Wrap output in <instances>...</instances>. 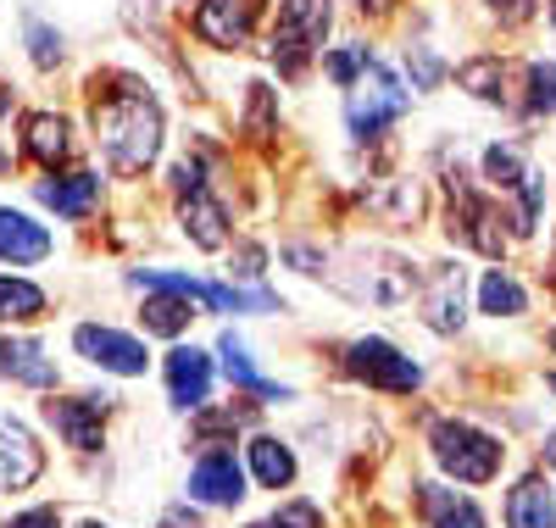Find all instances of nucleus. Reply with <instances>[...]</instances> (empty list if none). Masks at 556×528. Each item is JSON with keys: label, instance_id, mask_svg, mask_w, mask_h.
I'll use <instances>...</instances> for the list:
<instances>
[{"label": "nucleus", "instance_id": "nucleus-41", "mask_svg": "<svg viewBox=\"0 0 556 528\" xmlns=\"http://www.w3.org/2000/svg\"><path fill=\"white\" fill-rule=\"evenodd\" d=\"M78 528H106V523H78Z\"/></svg>", "mask_w": 556, "mask_h": 528}, {"label": "nucleus", "instance_id": "nucleus-42", "mask_svg": "<svg viewBox=\"0 0 556 528\" xmlns=\"http://www.w3.org/2000/svg\"><path fill=\"white\" fill-rule=\"evenodd\" d=\"M551 462H556V435H551Z\"/></svg>", "mask_w": 556, "mask_h": 528}, {"label": "nucleus", "instance_id": "nucleus-8", "mask_svg": "<svg viewBox=\"0 0 556 528\" xmlns=\"http://www.w3.org/2000/svg\"><path fill=\"white\" fill-rule=\"evenodd\" d=\"M73 345H78L84 362H96V367H106V373H123V378H139V373L151 367L146 345H139L134 334H117V328H101V323L73 328Z\"/></svg>", "mask_w": 556, "mask_h": 528}, {"label": "nucleus", "instance_id": "nucleus-19", "mask_svg": "<svg viewBox=\"0 0 556 528\" xmlns=\"http://www.w3.org/2000/svg\"><path fill=\"white\" fill-rule=\"evenodd\" d=\"M0 373L28 384V390H51L56 384V362L45 356L34 340H0Z\"/></svg>", "mask_w": 556, "mask_h": 528}, {"label": "nucleus", "instance_id": "nucleus-34", "mask_svg": "<svg viewBox=\"0 0 556 528\" xmlns=\"http://www.w3.org/2000/svg\"><path fill=\"white\" fill-rule=\"evenodd\" d=\"M7 528H56V512H51V506H34V512H23V517H12Z\"/></svg>", "mask_w": 556, "mask_h": 528}, {"label": "nucleus", "instance_id": "nucleus-31", "mask_svg": "<svg viewBox=\"0 0 556 528\" xmlns=\"http://www.w3.org/2000/svg\"><path fill=\"white\" fill-rule=\"evenodd\" d=\"M362 62H367V45H351V51H334V56H329V78H334L340 89H351V84H356V73H362Z\"/></svg>", "mask_w": 556, "mask_h": 528}, {"label": "nucleus", "instance_id": "nucleus-33", "mask_svg": "<svg viewBox=\"0 0 556 528\" xmlns=\"http://www.w3.org/2000/svg\"><path fill=\"white\" fill-rule=\"evenodd\" d=\"M412 73H417V84H440V62L429 56V45H412Z\"/></svg>", "mask_w": 556, "mask_h": 528}, {"label": "nucleus", "instance_id": "nucleus-20", "mask_svg": "<svg viewBox=\"0 0 556 528\" xmlns=\"http://www.w3.org/2000/svg\"><path fill=\"white\" fill-rule=\"evenodd\" d=\"M506 528H556V495L545 478H523L506 495Z\"/></svg>", "mask_w": 556, "mask_h": 528}, {"label": "nucleus", "instance_id": "nucleus-32", "mask_svg": "<svg viewBox=\"0 0 556 528\" xmlns=\"http://www.w3.org/2000/svg\"><path fill=\"white\" fill-rule=\"evenodd\" d=\"M173 189H178V196H190V189H206V162H201V156H184V162L173 167Z\"/></svg>", "mask_w": 556, "mask_h": 528}, {"label": "nucleus", "instance_id": "nucleus-15", "mask_svg": "<svg viewBox=\"0 0 556 528\" xmlns=\"http://www.w3.org/2000/svg\"><path fill=\"white\" fill-rule=\"evenodd\" d=\"M51 256V234H45V223H34L28 212H12L0 206V262L12 267H34Z\"/></svg>", "mask_w": 556, "mask_h": 528}, {"label": "nucleus", "instance_id": "nucleus-39", "mask_svg": "<svg viewBox=\"0 0 556 528\" xmlns=\"http://www.w3.org/2000/svg\"><path fill=\"white\" fill-rule=\"evenodd\" d=\"M7 167H12V156H7V151H0V173H7Z\"/></svg>", "mask_w": 556, "mask_h": 528}, {"label": "nucleus", "instance_id": "nucleus-40", "mask_svg": "<svg viewBox=\"0 0 556 528\" xmlns=\"http://www.w3.org/2000/svg\"><path fill=\"white\" fill-rule=\"evenodd\" d=\"M551 28H556V0H551Z\"/></svg>", "mask_w": 556, "mask_h": 528}, {"label": "nucleus", "instance_id": "nucleus-38", "mask_svg": "<svg viewBox=\"0 0 556 528\" xmlns=\"http://www.w3.org/2000/svg\"><path fill=\"white\" fill-rule=\"evenodd\" d=\"M251 528H290L285 517H267V523H251Z\"/></svg>", "mask_w": 556, "mask_h": 528}, {"label": "nucleus", "instance_id": "nucleus-17", "mask_svg": "<svg viewBox=\"0 0 556 528\" xmlns=\"http://www.w3.org/2000/svg\"><path fill=\"white\" fill-rule=\"evenodd\" d=\"M178 223H184V239L201 251H223L228 246V212L206 196V189H190V196L178 201Z\"/></svg>", "mask_w": 556, "mask_h": 528}, {"label": "nucleus", "instance_id": "nucleus-1", "mask_svg": "<svg viewBox=\"0 0 556 528\" xmlns=\"http://www.w3.org/2000/svg\"><path fill=\"white\" fill-rule=\"evenodd\" d=\"M89 123L117 173H146L162 156V106L128 73H106L89 84Z\"/></svg>", "mask_w": 556, "mask_h": 528}, {"label": "nucleus", "instance_id": "nucleus-23", "mask_svg": "<svg viewBox=\"0 0 556 528\" xmlns=\"http://www.w3.org/2000/svg\"><path fill=\"white\" fill-rule=\"evenodd\" d=\"M251 467H256V478L267 490H290L295 485V456H290V445H278L273 435L251 440Z\"/></svg>", "mask_w": 556, "mask_h": 528}, {"label": "nucleus", "instance_id": "nucleus-30", "mask_svg": "<svg viewBox=\"0 0 556 528\" xmlns=\"http://www.w3.org/2000/svg\"><path fill=\"white\" fill-rule=\"evenodd\" d=\"M23 34H28V56H34V67H56V62H62V34H56L51 23L28 17Z\"/></svg>", "mask_w": 556, "mask_h": 528}, {"label": "nucleus", "instance_id": "nucleus-43", "mask_svg": "<svg viewBox=\"0 0 556 528\" xmlns=\"http://www.w3.org/2000/svg\"><path fill=\"white\" fill-rule=\"evenodd\" d=\"M545 384H551V390H556V373H551V378H545Z\"/></svg>", "mask_w": 556, "mask_h": 528}, {"label": "nucleus", "instance_id": "nucleus-36", "mask_svg": "<svg viewBox=\"0 0 556 528\" xmlns=\"http://www.w3.org/2000/svg\"><path fill=\"white\" fill-rule=\"evenodd\" d=\"M262 262H267V256H262V246H245V251H240V267H235V273H240V278H256V273H262Z\"/></svg>", "mask_w": 556, "mask_h": 528}, {"label": "nucleus", "instance_id": "nucleus-44", "mask_svg": "<svg viewBox=\"0 0 556 528\" xmlns=\"http://www.w3.org/2000/svg\"><path fill=\"white\" fill-rule=\"evenodd\" d=\"M551 351H556V328H551Z\"/></svg>", "mask_w": 556, "mask_h": 528}, {"label": "nucleus", "instance_id": "nucleus-16", "mask_svg": "<svg viewBox=\"0 0 556 528\" xmlns=\"http://www.w3.org/2000/svg\"><path fill=\"white\" fill-rule=\"evenodd\" d=\"M39 201L51 206L67 223H84L89 212L101 206V173H67V178H45L39 184Z\"/></svg>", "mask_w": 556, "mask_h": 528}, {"label": "nucleus", "instance_id": "nucleus-7", "mask_svg": "<svg viewBox=\"0 0 556 528\" xmlns=\"http://www.w3.org/2000/svg\"><path fill=\"white\" fill-rule=\"evenodd\" d=\"M451 184V234H462L473 251H484V256H501L506 251V234H501V212L484 201V196H473L468 189V173H451L445 178Z\"/></svg>", "mask_w": 556, "mask_h": 528}, {"label": "nucleus", "instance_id": "nucleus-5", "mask_svg": "<svg viewBox=\"0 0 556 528\" xmlns=\"http://www.w3.org/2000/svg\"><path fill=\"white\" fill-rule=\"evenodd\" d=\"M356 273L351 278H340V290L345 296H356V301H367V306H401V301H412V290H417V267L406 262V256H390V251H356Z\"/></svg>", "mask_w": 556, "mask_h": 528}, {"label": "nucleus", "instance_id": "nucleus-28", "mask_svg": "<svg viewBox=\"0 0 556 528\" xmlns=\"http://www.w3.org/2000/svg\"><path fill=\"white\" fill-rule=\"evenodd\" d=\"M462 89H473L479 101H506V67L501 56H473V62H462Z\"/></svg>", "mask_w": 556, "mask_h": 528}, {"label": "nucleus", "instance_id": "nucleus-21", "mask_svg": "<svg viewBox=\"0 0 556 528\" xmlns=\"http://www.w3.org/2000/svg\"><path fill=\"white\" fill-rule=\"evenodd\" d=\"M217 356H223V373H228V384H240V390H251V395H262V401H290V390H285V384H267V378L256 373L251 351L235 340V334H223V340H217Z\"/></svg>", "mask_w": 556, "mask_h": 528}, {"label": "nucleus", "instance_id": "nucleus-11", "mask_svg": "<svg viewBox=\"0 0 556 528\" xmlns=\"http://www.w3.org/2000/svg\"><path fill=\"white\" fill-rule=\"evenodd\" d=\"M190 495L206 506H240L245 501V473L235 462V451H206L190 473Z\"/></svg>", "mask_w": 556, "mask_h": 528}, {"label": "nucleus", "instance_id": "nucleus-14", "mask_svg": "<svg viewBox=\"0 0 556 528\" xmlns=\"http://www.w3.org/2000/svg\"><path fill=\"white\" fill-rule=\"evenodd\" d=\"M167 390H173V406L201 412L206 395H212V356L195 351V345H178L167 356Z\"/></svg>", "mask_w": 556, "mask_h": 528}, {"label": "nucleus", "instance_id": "nucleus-45", "mask_svg": "<svg viewBox=\"0 0 556 528\" xmlns=\"http://www.w3.org/2000/svg\"><path fill=\"white\" fill-rule=\"evenodd\" d=\"M490 7H501V0H490Z\"/></svg>", "mask_w": 556, "mask_h": 528}, {"label": "nucleus", "instance_id": "nucleus-35", "mask_svg": "<svg viewBox=\"0 0 556 528\" xmlns=\"http://www.w3.org/2000/svg\"><path fill=\"white\" fill-rule=\"evenodd\" d=\"M285 523H290V528H323L317 506H306V501H301V506H290V512H285Z\"/></svg>", "mask_w": 556, "mask_h": 528}, {"label": "nucleus", "instance_id": "nucleus-12", "mask_svg": "<svg viewBox=\"0 0 556 528\" xmlns=\"http://www.w3.org/2000/svg\"><path fill=\"white\" fill-rule=\"evenodd\" d=\"M462 301H468V273H462L456 262H445V267H434L429 273V290H424V323L434 328V334H456L462 328Z\"/></svg>", "mask_w": 556, "mask_h": 528}, {"label": "nucleus", "instance_id": "nucleus-2", "mask_svg": "<svg viewBox=\"0 0 556 528\" xmlns=\"http://www.w3.org/2000/svg\"><path fill=\"white\" fill-rule=\"evenodd\" d=\"M406 106H412V89L401 84V73H395L384 56L367 51V62H362V73H356V84H351V95H345V123H351V134H356V139H379Z\"/></svg>", "mask_w": 556, "mask_h": 528}, {"label": "nucleus", "instance_id": "nucleus-29", "mask_svg": "<svg viewBox=\"0 0 556 528\" xmlns=\"http://www.w3.org/2000/svg\"><path fill=\"white\" fill-rule=\"evenodd\" d=\"M529 112L534 117H556V62H534L529 67Z\"/></svg>", "mask_w": 556, "mask_h": 528}, {"label": "nucleus", "instance_id": "nucleus-9", "mask_svg": "<svg viewBox=\"0 0 556 528\" xmlns=\"http://www.w3.org/2000/svg\"><path fill=\"white\" fill-rule=\"evenodd\" d=\"M262 17V0H201L195 7V34L206 45H217V51H240V45L251 39Z\"/></svg>", "mask_w": 556, "mask_h": 528}, {"label": "nucleus", "instance_id": "nucleus-25", "mask_svg": "<svg viewBox=\"0 0 556 528\" xmlns=\"http://www.w3.org/2000/svg\"><path fill=\"white\" fill-rule=\"evenodd\" d=\"M139 317H146V334H167V340H173V334L190 328V317H195V312H190V296H178V290H156Z\"/></svg>", "mask_w": 556, "mask_h": 528}, {"label": "nucleus", "instance_id": "nucleus-18", "mask_svg": "<svg viewBox=\"0 0 556 528\" xmlns=\"http://www.w3.org/2000/svg\"><path fill=\"white\" fill-rule=\"evenodd\" d=\"M23 151L39 162V167H62L73 156V139H67V123L56 112H28L23 117Z\"/></svg>", "mask_w": 556, "mask_h": 528}, {"label": "nucleus", "instance_id": "nucleus-26", "mask_svg": "<svg viewBox=\"0 0 556 528\" xmlns=\"http://www.w3.org/2000/svg\"><path fill=\"white\" fill-rule=\"evenodd\" d=\"M529 173L534 167L523 162V146H490L484 151V178H490V189H501V196H513Z\"/></svg>", "mask_w": 556, "mask_h": 528}, {"label": "nucleus", "instance_id": "nucleus-13", "mask_svg": "<svg viewBox=\"0 0 556 528\" xmlns=\"http://www.w3.org/2000/svg\"><path fill=\"white\" fill-rule=\"evenodd\" d=\"M101 412H106V395H84V401H45V417L56 423V435L73 445V451H101Z\"/></svg>", "mask_w": 556, "mask_h": 528}, {"label": "nucleus", "instance_id": "nucleus-4", "mask_svg": "<svg viewBox=\"0 0 556 528\" xmlns=\"http://www.w3.org/2000/svg\"><path fill=\"white\" fill-rule=\"evenodd\" d=\"M429 445H434V462L456 478V485H490V478L501 473V462H506L495 435H484V428H473V423H456V417L434 423Z\"/></svg>", "mask_w": 556, "mask_h": 528}, {"label": "nucleus", "instance_id": "nucleus-24", "mask_svg": "<svg viewBox=\"0 0 556 528\" xmlns=\"http://www.w3.org/2000/svg\"><path fill=\"white\" fill-rule=\"evenodd\" d=\"M479 312H490V317H518V312H529L523 284H518L513 273L490 267V273H484V284H479Z\"/></svg>", "mask_w": 556, "mask_h": 528}, {"label": "nucleus", "instance_id": "nucleus-27", "mask_svg": "<svg viewBox=\"0 0 556 528\" xmlns=\"http://www.w3.org/2000/svg\"><path fill=\"white\" fill-rule=\"evenodd\" d=\"M45 312V290L28 278H0V323H34Z\"/></svg>", "mask_w": 556, "mask_h": 528}, {"label": "nucleus", "instance_id": "nucleus-37", "mask_svg": "<svg viewBox=\"0 0 556 528\" xmlns=\"http://www.w3.org/2000/svg\"><path fill=\"white\" fill-rule=\"evenodd\" d=\"M356 7H362V12H374V17H384V12L395 7V0H356Z\"/></svg>", "mask_w": 556, "mask_h": 528}, {"label": "nucleus", "instance_id": "nucleus-10", "mask_svg": "<svg viewBox=\"0 0 556 528\" xmlns=\"http://www.w3.org/2000/svg\"><path fill=\"white\" fill-rule=\"evenodd\" d=\"M39 473H45V451L17 417L0 412V490H28Z\"/></svg>", "mask_w": 556, "mask_h": 528}, {"label": "nucleus", "instance_id": "nucleus-3", "mask_svg": "<svg viewBox=\"0 0 556 528\" xmlns=\"http://www.w3.org/2000/svg\"><path fill=\"white\" fill-rule=\"evenodd\" d=\"M329 23H334V0H285L267 39V56L278 62V73L301 78L306 62L323 51V39H329Z\"/></svg>", "mask_w": 556, "mask_h": 528}, {"label": "nucleus", "instance_id": "nucleus-22", "mask_svg": "<svg viewBox=\"0 0 556 528\" xmlns=\"http://www.w3.org/2000/svg\"><path fill=\"white\" fill-rule=\"evenodd\" d=\"M424 517H429V528H484L479 506L445 485H424Z\"/></svg>", "mask_w": 556, "mask_h": 528}, {"label": "nucleus", "instance_id": "nucleus-6", "mask_svg": "<svg viewBox=\"0 0 556 528\" xmlns=\"http://www.w3.org/2000/svg\"><path fill=\"white\" fill-rule=\"evenodd\" d=\"M345 373L356 384H374V390H390V395H412L424 384V367L412 356H401L390 340H356L345 351Z\"/></svg>", "mask_w": 556, "mask_h": 528}]
</instances>
